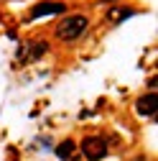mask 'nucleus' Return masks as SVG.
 <instances>
[{"label":"nucleus","mask_w":158,"mask_h":161,"mask_svg":"<svg viewBox=\"0 0 158 161\" xmlns=\"http://www.w3.org/2000/svg\"><path fill=\"white\" fill-rule=\"evenodd\" d=\"M87 26H89L87 15H66L64 21L56 23V36L61 41H74V38H79L87 31Z\"/></svg>","instance_id":"obj_1"},{"label":"nucleus","mask_w":158,"mask_h":161,"mask_svg":"<svg viewBox=\"0 0 158 161\" xmlns=\"http://www.w3.org/2000/svg\"><path fill=\"white\" fill-rule=\"evenodd\" d=\"M82 153L87 156V161H100L107 156V143H105V138L100 136H87L82 141Z\"/></svg>","instance_id":"obj_2"},{"label":"nucleus","mask_w":158,"mask_h":161,"mask_svg":"<svg viewBox=\"0 0 158 161\" xmlns=\"http://www.w3.org/2000/svg\"><path fill=\"white\" fill-rule=\"evenodd\" d=\"M66 5L61 3V0H44V3L33 5L31 10V18H44V15H54V13H64Z\"/></svg>","instance_id":"obj_3"},{"label":"nucleus","mask_w":158,"mask_h":161,"mask_svg":"<svg viewBox=\"0 0 158 161\" xmlns=\"http://www.w3.org/2000/svg\"><path fill=\"white\" fill-rule=\"evenodd\" d=\"M155 103H158V100H155V90H150L148 95H143L140 100H138V103H135V110H138V115H155Z\"/></svg>","instance_id":"obj_4"},{"label":"nucleus","mask_w":158,"mask_h":161,"mask_svg":"<svg viewBox=\"0 0 158 161\" xmlns=\"http://www.w3.org/2000/svg\"><path fill=\"white\" fill-rule=\"evenodd\" d=\"M133 13H135V10L128 8V5H115V8L107 10V21H110V23H120L123 18H130Z\"/></svg>","instance_id":"obj_5"},{"label":"nucleus","mask_w":158,"mask_h":161,"mask_svg":"<svg viewBox=\"0 0 158 161\" xmlns=\"http://www.w3.org/2000/svg\"><path fill=\"white\" fill-rule=\"evenodd\" d=\"M74 148H76L74 141L66 138V141H61V143L56 146V156H59V158H71V156H74Z\"/></svg>","instance_id":"obj_6"},{"label":"nucleus","mask_w":158,"mask_h":161,"mask_svg":"<svg viewBox=\"0 0 158 161\" xmlns=\"http://www.w3.org/2000/svg\"><path fill=\"white\" fill-rule=\"evenodd\" d=\"M46 46H49V44H44V41H38V44H33V49H31V59H36V56H41V54L46 51Z\"/></svg>","instance_id":"obj_7"}]
</instances>
